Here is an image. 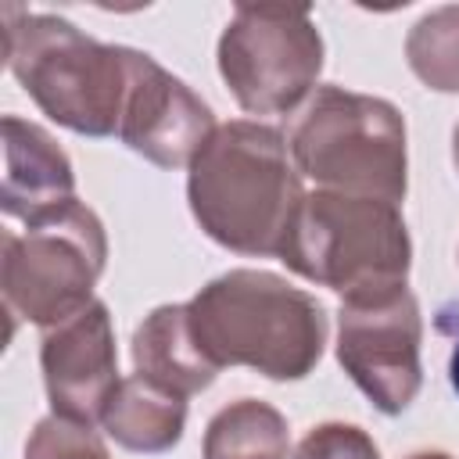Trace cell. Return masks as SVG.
<instances>
[{"label":"cell","instance_id":"1","mask_svg":"<svg viewBox=\"0 0 459 459\" xmlns=\"http://www.w3.org/2000/svg\"><path fill=\"white\" fill-rule=\"evenodd\" d=\"M301 197V172L283 133L251 118L219 126L190 161V215L237 255L280 258Z\"/></svg>","mask_w":459,"mask_h":459},{"label":"cell","instance_id":"2","mask_svg":"<svg viewBox=\"0 0 459 459\" xmlns=\"http://www.w3.org/2000/svg\"><path fill=\"white\" fill-rule=\"evenodd\" d=\"M186 308L197 344L219 369L247 366L269 380H301L326 348L323 305L265 269H230L208 280Z\"/></svg>","mask_w":459,"mask_h":459},{"label":"cell","instance_id":"3","mask_svg":"<svg viewBox=\"0 0 459 459\" xmlns=\"http://www.w3.org/2000/svg\"><path fill=\"white\" fill-rule=\"evenodd\" d=\"M4 57L47 118L79 136H118L129 47L100 43L57 14L4 7Z\"/></svg>","mask_w":459,"mask_h":459},{"label":"cell","instance_id":"4","mask_svg":"<svg viewBox=\"0 0 459 459\" xmlns=\"http://www.w3.org/2000/svg\"><path fill=\"white\" fill-rule=\"evenodd\" d=\"M280 262L341 301L380 298L409 280L412 240L398 204L380 197L312 190L301 197Z\"/></svg>","mask_w":459,"mask_h":459},{"label":"cell","instance_id":"5","mask_svg":"<svg viewBox=\"0 0 459 459\" xmlns=\"http://www.w3.org/2000/svg\"><path fill=\"white\" fill-rule=\"evenodd\" d=\"M290 158L323 190L405 201L409 151L402 111L369 93L319 86L290 129Z\"/></svg>","mask_w":459,"mask_h":459},{"label":"cell","instance_id":"6","mask_svg":"<svg viewBox=\"0 0 459 459\" xmlns=\"http://www.w3.org/2000/svg\"><path fill=\"white\" fill-rule=\"evenodd\" d=\"M108 265V233L100 215L79 197L25 233H4L0 240V290L14 319L50 330L79 316L93 298V287Z\"/></svg>","mask_w":459,"mask_h":459},{"label":"cell","instance_id":"7","mask_svg":"<svg viewBox=\"0 0 459 459\" xmlns=\"http://www.w3.org/2000/svg\"><path fill=\"white\" fill-rule=\"evenodd\" d=\"M219 75L247 115H287L323 72V36L308 7L240 4L219 36Z\"/></svg>","mask_w":459,"mask_h":459},{"label":"cell","instance_id":"8","mask_svg":"<svg viewBox=\"0 0 459 459\" xmlns=\"http://www.w3.org/2000/svg\"><path fill=\"white\" fill-rule=\"evenodd\" d=\"M423 319L409 287L380 298L341 301L337 312V362L355 387L384 412L398 416L423 387Z\"/></svg>","mask_w":459,"mask_h":459},{"label":"cell","instance_id":"9","mask_svg":"<svg viewBox=\"0 0 459 459\" xmlns=\"http://www.w3.org/2000/svg\"><path fill=\"white\" fill-rule=\"evenodd\" d=\"M212 108L151 54L129 47V90L118 140L158 169H190L215 133Z\"/></svg>","mask_w":459,"mask_h":459},{"label":"cell","instance_id":"10","mask_svg":"<svg viewBox=\"0 0 459 459\" xmlns=\"http://www.w3.org/2000/svg\"><path fill=\"white\" fill-rule=\"evenodd\" d=\"M39 369L54 416L79 427L100 423V412L122 380L108 305L90 301L79 316L43 330Z\"/></svg>","mask_w":459,"mask_h":459},{"label":"cell","instance_id":"11","mask_svg":"<svg viewBox=\"0 0 459 459\" xmlns=\"http://www.w3.org/2000/svg\"><path fill=\"white\" fill-rule=\"evenodd\" d=\"M4 183L0 208L25 226L43 222L75 201V172L61 143L36 122L4 115Z\"/></svg>","mask_w":459,"mask_h":459},{"label":"cell","instance_id":"12","mask_svg":"<svg viewBox=\"0 0 459 459\" xmlns=\"http://www.w3.org/2000/svg\"><path fill=\"white\" fill-rule=\"evenodd\" d=\"M133 366L140 377L190 398L215 384L219 366L194 337L186 305H158L133 330Z\"/></svg>","mask_w":459,"mask_h":459},{"label":"cell","instance_id":"13","mask_svg":"<svg viewBox=\"0 0 459 459\" xmlns=\"http://www.w3.org/2000/svg\"><path fill=\"white\" fill-rule=\"evenodd\" d=\"M108 437L140 455H161L179 445L186 427V398L133 373L122 377L100 412Z\"/></svg>","mask_w":459,"mask_h":459},{"label":"cell","instance_id":"14","mask_svg":"<svg viewBox=\"0 0 459 459\" xmlns=\"http://www.w3.org/2000/svg\"><path fill=\"white\" fill-rule=\"evenodd\" d=\"M290 427L283 412L258 398H240L219 409L204 427V459H287Z\"/></svg>","mask_w":459,"mask_h":459},{"label":"cell","instance_id":"15","mask_svg":"<svg viewBox=\"0 0 459 459\" xmlns=\"http://www.w3.org/2000/svg\"><path fill=\"white\" fill-rule=\"evenodd\" d=\"M412 75L434 93H459V4L427 11L405 36Z\"/></svg>","mask_w":459,"mask_h":459},{"label":"cell","instance_id":"16","mask_svg":"<svg viewBox=\"0 0 459 459\" xmlns=\"http://www.w3.org/2000/svg\"><path fill=\"white\" fill-rule=\"evenodd\" d=\"M25 459H111L104 441L93 434V427H79L61 416H43L29 441Z\"/></svg>","mask_w":459,"mask_h":459},{"label":"cell","instance_id":"17","mask_svg":"<svg viewBox=\"0 0 459 459\" xmlns=\"http://www.w3.org/2000/svg\"><path fill=\"white\" fill-rule=\"evenodd\" d=\"M290 459H380V448L362 427L330 420V423L312 427L298 441Z\"/></svg>","mask_w":459,"mask_h":459},{"label":"cell","instance_id":"18","mask_svg":"<svg viewBox=\"0 0 459 459\" xmlns=\"http://www.w3.org/2000/svg\"><path fill=\"white\" fill-rule=\"evenodd\" d=\"M448 384H452V391L459 394V341H455V348H452V355H448Z\"/></svg>","mask_w":459,"mask_h":459},{"label":"cell","instance_id":"19","mask_svg":"<svg viewBox=\"0 0 459 459\" xmlns=\"http://www.w3.org/2000/svg\"><path fill=\"white\" fill-rule=\"evenodd\" d=\"M409 459H455V455H448V452H437V448H427V452H412Z\"/></svg>","mask_w":459,"mask_h":459},{"label":"cell","instance_id":"20","mask_svg":"<svg viewBox=\"0 0 459 459\" xmlns=\"http://www.w3.org/2000/svg\"><path fill=\"white\" fill-rule=\"evenodd\" d=\"M452 165H455V172H459V122H455V129H452Z\"/></svg>","mask_w":459,"mask_h":459}]
</instances>
